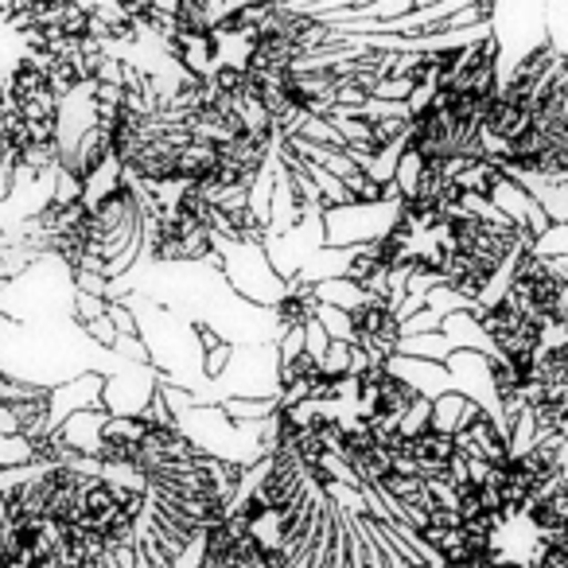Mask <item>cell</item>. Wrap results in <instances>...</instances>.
Returning a JSON list of instances; mask_svg holds the SVG:
<instances>
[{"instance_id": "6da1fadb", "label": "cell", "mask_w": 568, "mask_h": 568, "mask_svg": "<svg viewBox=\"0 0 568 568\" xmlns=\"http://www.w3.org/2000/svg\"><path fill=\"white\" fill-rule=\"evenodd\" d=\"M214 261L222 268V281L230 284V293L242 296L253 308L273 312L281 296L288 293V281L273 268L265 245H245L230 242V237H214Z\"/></svg>"}, {"instance_id": "7a4b0ae2", "label": "cell", "mask_w": 568, "mask_h": 568, "mask_svg": "<svg viewBox=\"0 0 568 568\" xmlns=\"http://www.w3.org/2000/svg\"><path fill=\"white\" fill-rule=\"evenodd\" d=\"M402 219V203H347L324 211V234L332 250H363L389 234Z\"/></svg>"}, {"instance_id": "3957f363", "label": "cell", "mask_w": 568, "mask_h": 568, "mask_svg": "<svg viewBox=\"0 0 568 568\" xmlns=\"http://www.w3.org/2000/svg\"><path fill=\"white\" fill-rule=\"evenodd\" d=\"M327 245V234H324V214H308L296 230H288L284 237H268L265 242V253L273 261V268L284 276V281L293 284L301 276V268L316 257L320 250Z\"/></svg>"}, {"instance_id": "277c9868", "label": "cell", "mask_w": 568, "mask_h": 568, "mask_svg": "<svg viewBox=\"0 0 568 568\" xmlns=\"http://www.w3.org/2000/svg\"><path fill=\"white\" fill-rule=\"evenodd\" d=\"M156 389H160V374L152 371V366L125 363L121 371H113L110 378H105L102 405L110 417H141L152 397H156Z\"/></svg>"}, {"instance_id": "5b68a950", "label": "cell", "mask_w": 568, "mask_h": 568, "mask_svg": "<svg viewBox=\"0 0 568 568\" xmlns=\"http://www.w3.org/2000/svg\"><path fill=\"white\" fill-rule=\"evenodd\" d=\"M102 394H105V374H98V371L79 374V378L55 386L51 389V428H59L67 417H74V413L105 409Z\"/></svg>"}, {"instance_id": "8992f818", "label": "cell", "mask_w": 568, "mask_h": 568, "mask_svg": "<svg viewBox=\"0 0 568 568\" xmlns=\"http://www.w3.org/2000/svg\"><path fill=\"white\" fill-rule=\"evenodd\" d=\"M386 366H389V374H397L402 382H409L425 402H436V397H444V394H456L448 366H440V363H420V358L394 355Z\"/></svg>"}, {"instance_id": "52a82bcc", "label": "cell", "mask_w": 568, "mask_h": 568, "mask_svg": "<svg viewBox=\"0 0 568 568\" xmlns=\"http://www.w3.org/2000/svg\"><path fill=\"white\" fill-rule=\"evenodd\" d=\"M105 420H110V413H105V409L74 413V417H67L63 425L55 428V436H59V444H63L67 452H74V456L98 459V452H102Z\"/></svg>"}, {"instance_id": "ba28073f", "label": "cell", "mask_w": 568, "mask_h": 568, "mask_svg": "<svg viewBox=\"0 0 568 568\" xmlns=\"http://www.w3.org/2000/svg\"><path fill=\"white\" fill-rule=\"evenodd\" d=\"M456 436H444L436 433V428H428V433L413 436L409 448H405V456L417 464V471L425 475V479H444L452 467V459H456Z\"/></svg>"}, {"instance_id": "9c48e42d", "label": "cell", "mask_w": 568, "mask_h": 568, "mask_svg": "<svg viewBox=\"0 0 568 568\" xmlns=\"http://www.w3.org/2000/svg\"><path fill=\"white\" fill-rule=\"evenodd\" d=\"M316 308H320L316 288L293 281V284H288V293L281 296V304L273 308L276 332H301V327H308L312 320H316Z\"/></svg>"}, {"instance_id": "30bf717a", "label": "cell", "mask_w": 568, "mask_h": 568, "mask_svg": "<svg viewBox=\"0 0 568 568\" xmlns=\"http://www.w3.org/2000/svg\"><path fill=\"white\" fill-rule=\"evenodd\" d=\"M444 339L452 343V351H475V355H487V358H498L495 343L487 339L483 324L471 316V312H459V316H448L444 320Z\"/></svg>"}, {"instance_id": "8fae6325", "label": "cell", "mask_w": 568, "mask_h": 568, "mask_svg": "<svg viewBox=\"0 0 568 568\" xmlns=\"http://www.w3.org/2000/svg\"><path fill=\"white\" fill-rule=\"evenodd\" d=\"M537 199L549 226H568V183H545V180H514Z\"/></svg>"}, {"instance_id": "7c38bea8", "label": "cell", "mask_w": 568, "mask_h": 568, "mask_svg": "<svg viewBox=\"0 0 568 568\" xmlns=\"http://www.w3.org/2000/svg\"><path fill=\"white\" fill-rule=\"evenodd\" d=\"M397 355L405 358H420V363H448L456 351H452V343L444 339V332H433V335H405L402 343H397Z\"/></svg>"}, {"instance_id": "4fadbf2b", "label": "cell", "mask_w": 568, "mask_h": 568, "mask_svg": "<svg viewBox=\"0 0 568 568\" xmlns=\"http://www.w3.org/2000/svg\"><path fill=\"white\" fill-rule=\"evenodd\" d=\"M316 296H320V304H327V308H339V312H347V316H355L358 308H363L371 296L358 288L355 281H347V276H339V281H327V284H320L316 288Z\"/></svg>"}, {"instance_id": "5bb4252c", "label": "cell", "mask_w": 568, "mask_h": 568, "mask_svg": "<svg viewBox=\"0 0 568 568\" xmlns=\"http://www.w3.org/2000/svg\"><path fill=\"white\" fill-rule=\"evenodd\" d=\"M219 409L226 413L234 425H257V420L276 417L273 397H268V402H257V397H226V402H219Z\"/></svg>"}, {"instance_id": "9a60e30c", "label": "cell", "mask_w": 568, "mask_h": 568, "mask_svg": "<svg viewBox=\"0 0 568 568\" xmlns=\"http://www.w3.org/2000/svg\"><path fill=\"white\" fill-rule=\"evenodd\" d=\"M464 409H467V397L464 394H444L433 402V425L436 433L444 436H456L459 433V420H464Z\"/></svg>"}, {"instance_id": "2e32d148", "label": "cell", "mask_w": 568, "mask_h": 568, "mask_svg": "<svg viewBox=\"0 0 568 568\" xmlns=\"http://www.w3.org/2000/svg\"><path fill=\"white\" fill-rule=\"evenodd\" d=\"M316 324L324 327L327 339H332V343H351V347H358V343H355V324H351L347 312L327 308V304H320V308H316Z\"/></svg>"}, {"instance_id": "e0dca14e", "label": "cell", "mask_w": 568, "mask_h": 568, "mask_svg": "<svg viewBox=\"0 0 568 568\" xmlns=\"http://www.w3.org/2000/svg\"><path fill=\"white\" fill-rule=\"evenodd\" d=\"M428 312H436L440 320H448V316H459V312H471L475 304L471 301H464V296L456 293V288H448V284H440V288H433L428 293V304H425Z\"/></svg>"}, {"instance_id": "ac0fdd59", "label": "cell", "mask_w": 568, "mask_h": 568, "mask_svg": "<svg viewBox=\"0 0 568 568\" xmlns=\"http://www.w3.org/2000/svg\"><path fill=\"white\" fill-rule=\"evenodd\" d=\"M428 425H433V402L417 397V402H413L409 409L402 413V420H397V433H402L405 440H413V436L428 433Z\"/></svg>"}, {"instance_id": "d6986e66", "label": "cell", "mask_w": 568, "mask_h": 568, "mask_svg": "<svg viewBox=\"0 0 568 568\" xmlns=\"http://www.w3.org/2000/svg\"><path fill=\"white\" fill-rule=\"evenodd\" d=\"M420 175H425V160H420L417 152L405 149L402 164H397V175H394V183H397V191H402V199H413V195H417Z\"/></svg>"}, {"instance_id": "ffe728a7", "label": "cell", "mask_w": 568, "mask_h": 568, "mask_svg": "<svg viewBox=\"0 0 568 568\" xmlns=\"http://www.w3.org/2000/svg\"><path fill=\"white\" fill-rule=\"evenodd\" d=\"M351 343H332V351H327V358L320 366H324V374L332 382H343V378H351Z\"/></svg>"}, {"instance_id": "44dd1931", "label": "cell", "mask_w": 568, "mask_h": 568, "mask_svg": "<svg viewBox=\"0 0 568 568\" xmlns=\"http://www.w3.org/2000/svg\"><path fill=\"white\" fill-rule=\"evenodd\" d=\"M87 339L94 343V347H102V351H110L113 355V347H118V327H113V320L110 316H98V320H90L87 327Z\"/></svg>"}, {"instance_id": "7402d4cb", "label": "cell", "mask_w": 568, "mask_h": 568, "mask_svg": "<svg viewBox=\"0 0 568 568\" xmlns=\"http://www.w3.org/2000/svg\"><path fill=\"white\" fill-rule=\"evenodd\" d=\"M230 363H234V347H230V343H222V347L206 351V355H203V378L206 382H219L222 374L230 371Z\"/></svg>"}, {"instance_id": "603a6c76", "label": "cell", "mask_w": 568, "mask_h": 568, "mask_svg": "<svg viewBox=\"0 0 568 568\" xmlns=\"http://www.w3.org/2000/svg\"><path fill=\"white\" fill-rule=\"evenodd\" d=\"M409 94H413L409 79H382L371 98L374 102H409Z\"/></svg>"}, {"instance_id": "cb8c5ba5", "label": "cell", "mask_w": 568, "mask_h": 568, "mask_svg": "<svg viewBox=\"0 0 568 568\" xmlns=\"http://www.w3.org/2000/svg\"><path fill=\"white\" fill-rule=\"evenodd\" d=\"M304 351H308V355L316 358V363H324L327 351H332V339H327V332L316 324V320H312V324L304 327Z\"/></svg>"}, {"instance_id": "d4e9b609", "label": "cell", "mask_w": 568, "mask_h": 568, "mask_svg": "<svg viewBox=\"0 0 568 568\" xmlns=\"http://www.w3.org/2000/svg\"><path fill=\"white\" fill-rule=\"evenodd\" d=\"M440 327H444V320L440 316H436V312H417V316H413V320H405V324H402V339H405V335H433V332H440Z\"/></svg>"}, {"instance_id": "484cf974", "label": "cell", "mask_w": 568, "mask_h": 568, "mask_svg": "<svg viewBox=\"0 0 568 568\" xmlns=\"http://www.w3.org/2000/svg\"><path fill=\"white\" fill-rule=\"evenodd\" d=\"M304 355V327L301 332H281L276 335V358L281 363H293V358Z\"/></svg>"}, {"instance_id": "4316f807", "label": "cell", "mask_w": 568, "mask_h": 568, "mask_svg": "<svg viewBox=\"0 0 568 568\" xmlns=\"http://www.w3.org/2000/svg\"><path fill=\"white\" fill-rule=\"evenodd\" d=\"M0 436H20V425H17V413H12V405H0Z\"/></svg>"}, {"instance_id": "83f0119b", "label": "cell", "mask_w": 568, "mask_h": 568, "mask_svg": "<svg viewBox=\"0 0 568 568\" xmlns=\"http://www.w3.org/2000/svg\"><path fill=\"white\" fill-rule=\"evenodd\" d=\"M203 568H211V565H203Z\"/></svg>"}, {"instance_id": "f1b7e54d", "label": "cell", "mask_w": 568, "mask_h": 568, "mask_svg": "<svg viewBox=\"0 0 568 568\" xmlns=\"http://www.w3.org/2000/svg\"><path fill=\"white\" fill-rule=\"evenodd\" d=\"M0 320H4V316H0Z\"/></svg>"}]
</instances>
